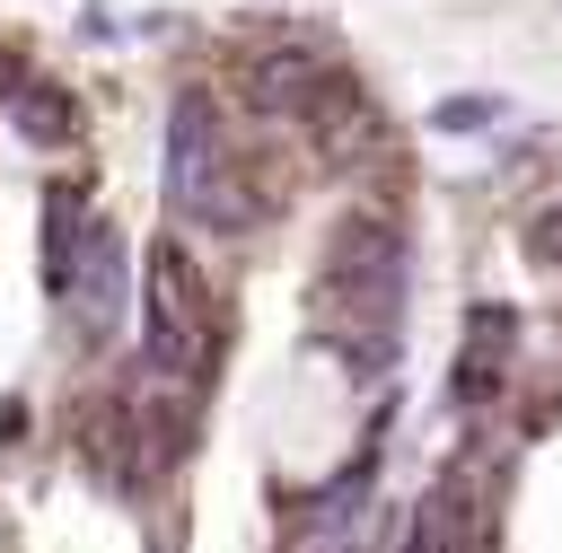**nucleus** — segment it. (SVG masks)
<instances>
[{"label": "nucleus", "mask_w": 562, "mask_h": 553, "mask_svg": "<svg viewBox=\"0 0 562 553\" xmlns=\"http://www.w3.org/2000/svg\"><path fill=\"white\" fill-rule=\"evenodd\" d=\"M509 351H518V316L483 298V307L465 316V351H457V369H448V404H457V413H483V404L509 386Z\"/></svg>", "instance_id": "7"}, {"label": "nucleus", "mask_w": 562, "mask_h": 553, "mask_svg": "<svg viewBox=\"0 0 562 553\" xmlns=\"http://www.w3.org/2000/svg\"><path fill=\"white\" fill-rule=\"evenodd\" d=\"M246 105L316 132V123H334L342 105H360V79H351L342 61H325V53H307V44H281V53H263V61L246 70Z\"/></svg>", "instance_id": "4"}, {"label": "nucleus", "mask_w": 562, "mask_h": 553, "mask_svg": "<svg viewBox=\"0 0 562 553\" xmlns=\"http://www.w3.org/2000/svg\"><path fill=\"white\" fill-rule=\"evenodd\" d=\"M140 351H149V377H167V386H202V369L220 351L211 281L176 237H158L140 263Z\"/></svg>", "instance_id": "3"}, {"label": "nucleus", "mask_w": 562, "mask_h": 553, "mask_svg": "<svg viewBox=\"0 0 562 553\" xmlns=\"http://www.w3.org/2000/svg\"><path fill=\"white\" fill-rule=\"evenodd\" d=\"M395 316H404V228L386 211H342L307 272V334L342 351L360 377H378L395 360Z\"/></svg>", "instance_id": "1"}, {"label": "nucleus", "mask_w": 562, "mask_h": 553, "mask_svg": "<svg viewBox=\"0 0 562 553\" xmlns=\"http://www.w3.org/2000/svg\"><path fill=\"white\" fill-rule=\"evenodd\" d=\"M79 193L70 184H53L44 193V298H61V281H70V255H79Z\"/></svg>", "instance_id": "9"}, {"label": "nucleus", "mask_w": 562, "mask_h": 553, "mask_svg": "<svg viewBox=\"0 0 562 553\" xmlns=\"http://www.w3.org/2000/svg\"><path fill=\"white\" fill-rule=\"evenodd\" d=\"M9 114H18V132H26V140H35V149H61V140H70V132H79V105H70V97H61V88H53V79H26V88H18V105H9Z\"/></svg>", "instance_id": "8"}, {"label": "nucleus", "mask_w": 562, "mask_h": 553, "mask_svg": "<svg viewBox=\"0 0 562 553\" xmlns=\"http://www.w3.org/2000/svg\"><path fill=\"white\" fill-rule=\"evenodd\" d=\"M492 544H501V492H492V474L448 465L430 483V500L413 509V544L404 553H492Z\"/></svg>", "instance_id": "5"}, {"label": "nucleus", "mask_w": 562, "mask_h": 553, "mask_svg": "<svg viewBox=\"0 0 562 553\" xmlns=\"http://www.w3.org/2000/svg\"><path fill=\"white\" fill-rule=\"evenodd\" d=\"M518 255H527L536 272H562V202H544V211L518 228Z\"/></svg>", "instance_id": "10"}, {"label": "nucleus", "mask_w": 562, "mask_h": 553, "mask_svg": "<svg viewBox=\"0 0 562 553\" xmlns=\"http://www.w3.org/2000/svg\"><path fill=\"white\" fill-rule=\"evenodd\" d=\"M167 211L193 228H220V237H246L263 219V202L246 193V158L228 149V123L202 88H184L167 114Z\"/></svg>", "instance_id": "2"}, {"label": "nucleus", "mask_w": 562, "mask_h": 553, "mask_svg": "<svg viewBox=\"0 0 562 553\" xmlns=\"http://www.w3.org/2000/svg\"><path fill=\"white\" fill-rule=\"evenodd\" d=\"M61 325L97 351L114 325H123V307H132V281H123V237L105 228V219H88L79 228V255H70V281H61Z\"/></svg>", "instance_id": "6"}]
</instances>
